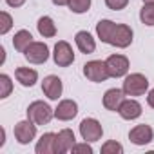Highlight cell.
Instances as JSON below:
<instances>
[{"instance_id":"7c38bea8","label":"cell","mask_w":154,"mask_h":154,"mask_svg":"<svg viewBox=\"0 0 154 154\" xmlns=\"http://www.w3.org/2000/svg\"><path fill=\"white\" fill-rule=\"evenodd\" d=\"M42 91H44V94H45L49 100H58V98L62 96L63 84H62V80L58 78V76L49 74V76H45L44 82H42Z\"/></svg>"},{"instance_id":"4316f807","label":"cell","mask_w":154,"mask_h":154,"mask_svg":"<svg viewBox=\"0 0 154 154\" xmlns=\"http://www.w3.org/2000/svg\"><path fill=\"white\" fill-rule=\"evenodd\" d=\"M72 154H78V152H85V154H93V147L89 145V141H84V143H74L72 149H71Z\"/></svg>"},{"instance_id":"ba28073f","label":"cell","mask_w":154,"mask_h":154,"mask_svg":"<svg viewBox=\"0 0 154 154\" xmlns=\"http://www.w3.org/2000/svg\"><path fill=\"white\" fill-rule=\"evenodd\" d=\"M24 56H26V60L27 62H31V63H45L47 62V58H49V47H47V44H44V42H33V44H29V47L24 51Z\"/></svg>"},{"instance_id":"4fadbf2b","label":"cell","mask_w":154,"mask_h":154,"mask_svg":"<svg viewBox=\"0 0 154 154\" xmlns=\"http://www.w3.org/2000/svg\"><path fill=\"white\" fill-rule=\"evenodd\" d=\"M78 114V103L74 100H62L54 109V118L60 122H69Z\"/></svg>"},{"instance_id":"484cf974","label":"cell","mask_w":154,"mask_h":154,"mask_svg":"<svg viewBox=\"0 0 154 154\" xmlns=\"http://www.w3.org/2000/svg\"><path fill=\"white\" fill-rule=\"evenodd\" d=\"M13 27V18L8 11H2L0 13V35H6L9 29Z\"/></svg>"},{"instance_id":"5b68a950","label":"cell","mask_w":154,"mask_h":154,"mask_svg":"<svg viewBox=\"0 0 154 154\" xmlns=\"http://www.w3.org/2000/svg\"><path fill=\"white\" fill-rule=\"evenodd\" d=\"M132 29L127 26V24H116L114 26V31L111 35V40L109 44L114 45V47H120V49H125L132 44Z\"/></svg>"},{"instance_id":"5bb4252c","label":"cell","mask_w":154,"mask_h":154,"mask_svg":"<svg viewBox=\"0 0 154 154\" xmlns=\"http://www.w3.org/2000/svg\"><path fill=\"white\" fill-rule=\"evenodd\" d=\"M118 112H120V116H122L123 120H136V118H140V116H141V112H143V111H141L140 102H136V100L129 98V100H123V102H122V105H120Z\"/></svg>"},{"instance_id":"f546056e","label":"cell","mask_w":154,"mask_h":154,"mask_svg":"<svg viewBox=\"0 0 154 154\" xmlns=\"http://www.w3.org/2000/svg\"><path fill=\"white\" fill-rule=\"evenodd\" d=\"M147 103H149V107L154 109V89L149 91V94H147Z\"/></svg>"},{"instance_id":"9a60e30c","label":"cell","mask_w":154,"mask_h":154,"mask_svg":"<svg viewBox=\"0 0 154 154\" xmlns=\"http://www.w3.org/2000/svg\"><path fill=\"white\" fill-rule=\"evenodd\" d=\"M74 42H76V47L80 49V53L84 54H91L96 49V40L93 38L89 31H78L74 36Z\"/></svg>"},{"instance_id":"4dcf8cb0","label":"cell","mask_w":154,"mask_h":154,"mask_svg":"<svg viewBox=\"0 0 154 154\" xmlns=\"http://www.w3.org/2000/svg\"><path fill=\"white\" fill-rule=\"evenodd\" d=\"M51 2H53L54 6H67L69 0H51Z\"/></svg>"},{"instance_id":"6da1fadb","label":"cell","mask_w":154,"mask_h":154,"mask_svg":"<svg viewBox=\"0 0 154 154\" xmlns=\"http://www.w3.org/2000/svg\"><path fill=\"white\" fill-rule=\"evenodd\" d=\"M26 112H27V118L31 122H35L36 125H47L54 118V109H51L49 103H45L42 100H36V102L29 103Z\"/></svg>"},{"instance_id":"44dd1931","label":"cell","mask_w":154,"mask_h":154,"mask_svg":"<svg viewBox=\"0 0 154 154\" xmlns=\"http://www.w3.org/2000/svg\"><path fill=\"white\" fill-rule=\"evenodd\" d=\"M114 22L112 20H100L98 24H96V35H98V38L102 40V42H105V44H109V40H111V35H112V31H114Z\"/></svg>"},{"instance_id":"8992f818","label":"cell","mask_w":154,"mask_h":154,"mask_svg":"<svg viewBox=\"0 0 154 154\" xmlns=\"http://www.w3.org/2000/svg\"><path fill=\"white\" fill-rule=\"evenodd\" d=\"M53 60L58 67H69L74 62V53L72 47L69 45V42L65 40H58L54 45V53H53Z\"/></svg>"},{"instance_id":"e0dca14e","label":"cell","mask_w":154,"mask_h":154,"mask_svg":"<svg viewBox=\"0 0 154 154\" xmlns=\"http://www.w3.org/2000/svg\"><path fill=\"white\" fill-rule=\"evenodd\" d=\"M15 78L20 82V85L24 87H33L38 82V72L31 67H18L15 71Z\"/></svg>"},{"instance_id":"8fae6325","label":"cell","mask_w":154,"mask_h":154,"mask_svg":"<svg viewBox=\"0 0 154 154\" xmlns=\"http://www.w3.org/2000/svg\"><path fill=\"white\" fill-rule=\"evenodd\" d=\"M129 140H131L134 145H147V143H150V141L154 140V131H152L150 125H145V123L136 125V127L131 129Z\"/></svg>"},{"instance_id":"83f0119b","label":"cell","mask_w":154,"mask_h":154,"mask_svg":"<svg viewBox=\"0 0 154 154\" xmlns=\"http://www.w3.org/2000/svg\"><path fill=\"white\" fill-rule=\"evenodd\" d=\"M127 4H129V0H105V6L112 11H120L123 8H127Z\"/></svg>"},{"instance_id":"d4e9b609","label":"cell","mask_w":154,"mask_h":154,"mask_svg":"<svg viewBox=\"0 0 154 154\" xmlns=\"http://www.w3.org/2000/svg\"><path fill=\"white\" fill-rule=\"evenodd\" d=\"M122 152H123V147L116 140H109L102 145V154H122Z\"/></svg>"},{"instance_id":"cb8c5ba5","label":"cell","mask_w":154,"mask_h":154,"mask_svg":"<svg viewBox=\"0 0 154 154\" xmlns=\"http://www.w3.org/2000/svg\"><path fill=\"white\" fill-rule=\"evenodd\" d=\"M13 91V82L8 74H0V98H8Z\"/></svg>"},{"instance_id":"2e32d148","label":"cell","mask_w":154,"mask_h":154,"mask_svg":"<svg viewBox=\"0 0 154 154\" xmlns=\"http://www.w3.org/2000/svg\"><path fill=\"white\" fill-rule=\"evenodd\" d=\"M125 96L127 94L123 93V89H109L103 94V107L107 111H118L122 102L125 100Z\"/></svg>"},{"instance_id":"f1b7e54d","label":"cell","mask_w":154,"mask_h":154,"mask_svg":"<svg viewBox=\"0 0 154 154\" xmlns=\"http://www.w3.org/2000/svg\"><path fill=\"white\" fill-rule=\"evenodd\" d=\"M6 2H8V6H11V8H20V6L26 4V0H6Z\"/></svg>"},{"instance_id":"7402d4cb","label":"cell","mask_w":154,"mask_h":154,"mask_svg":"<svg viewBox=\"0 0 154 154\" xmlns=\"http://www.w3.org/2000/svg\"><path fill=\"white\" fill-rule=\"evenodd\" d=\"M140 20L145 26H154V4H143V8L140 9Z\"/></svg>"},{"instance_id":"d6986e66","label":"cell","mask_w":154,"mask_h":154,"mask_svg":"<svg viewBox=\"0 0 154 154\" xmlns=\"http://www.w3.org/2000/svg\"><path fill=\"white\" fill-rule=\"evenodd\" d=\"M29 44H33V36H31V33H29L27 29H20V31L15 33V36H13V45H15V49H17L18 53H24V51L29 47Z\"/></svg>"},{"instance_id":"3957f363","label":"cell","mask_w":154,"mask_h":154,"mask_svg":"<svg viewBox=\"0 0 154 154\" xmlns=\"http://www.w3.org/2000/svg\"><path fill=\"white\" fill-rule=\"evenodd\" d=\"M84 74L85 78L94 82V84H100V82H105L107 78H111V74L107 71V63L102 62V60H91L84 65Z\"/></svg>"},{"instance_id":"ffe728a7","label":"cell","mask_w":154,"mask_h":154,"mask_svg":"<svg viewBox=\"0 0 154 154\" xmlns=\"http://www.w3.org/2000/svg\"><path fill=\"white\" fill-rule=\"evenodd\" d=\"M36 27H38V33H40L44 38H53V36L56 35V26H54V22H53L51 17H42V18H38Z\"/></svg>"},{"instance_id":"ac0fdd59","label":"cell","mask_w":154,"mask_h":154,"mask_svg":"<svg viewBox=\"0 0 154 154\" xmlns=\"http://www.w3.org/2000/svg\"><path fill=\"white\" fill-rule=\"evenodd\" d=\"M54 138H56L54 132L42 134L38 143H36V147H35L36 154H54Z\"/></svg>"},{"instance_id":"1f68e13d","label":"cell","mask_w":154,"mask_h":154,"mask_svg":"<svg viewBox=\"0 0 154 154\" xmlns=\"http://www.w3.org/2000/svg\"><path fill=\"white\" fill-rule=\"evenodd\" d=\"M143 4H154V0H143Z\"/></svg>"},{"instance_id":"9c48e42d","label":"cell","mask_w":154,"mask_h":154,"mask_svg":"<svg viewBox=\"0 0 154 154\" xmlns=\"http://www.w3.org/2000/svg\"><path fill=\"white\" fill-rule=\"evenodd\" d=\"M107 71L112 78H122L129 72V58L123 56V54H111L107 60Z\"/></svg>"},{"instance_id":"30bf717a","label":"cell","mask_w":154,"mask_h":154,"mask_svg":"<svg viewBox=\"0 0 154 154\" xmlns=\"http://www.w3.org/2000/svg\"><path fill=\"white\" fill-rule=\"evenodd\" d=\"M76 143V138H74V132L71 129H62L56 138H54V154H65V152H71L72 145Z\"/></svg>"},{"instance_id":"277c9868","label":"cell","mask_w":154,"mask_h":154,"mask_svg":"<svg viewBox=\"0 0 154 154\" xmlns=\"http://www.w3.org/2000/svg\"><path fill=\"white\" fill-rule=\"evenodd\" d=\"M80 134H82V138L85 141L93 143V141H98L102 138L103 127L96 118H84L82 123H80Z\"/></svg>"},{"instance_id":"603a6c76","label":"cell","mask_w":154,"mask_h":154,"mask_svg":"<svg viewBox=\"0 0 154 154\" xmlns=\"http://www.w3.org/2000/svg\"><path fill=\"white\" fill-rule=\"evenodd\" d=\"M69 9L76 15H82V13H87L89 8H91V0H69Z\"/></svg>"},{"instance_id":"7a4b0ae2","label":"cell","mask_w":154,"mask_h":154,"mask_svg":"<svg viewBox=\"0 0 154 154\" xmlns=\"http://www.w3.org/2000/svg\"><path fill=\"white\" fill-rule=\"evenodd\" d=\"M122 89H123V93L127 96H141L149 89V80H147V76L141 74V72H132V74L125 76Z\"/></svg>"},{"instance_id":"52a82bcc","label":"cell","mask_w":154,"mask_h":154,"mask_svg":"<svg viewBox=\"0 0 154 154\" xmlns=\"http://www.w3.org/2000/svg\"><path fill=\"white\" fill-rule=\"evenodd\" d=\"M15 138L20 145H27L36 138V123L31 122L29 118L24 122H18L15 125Z\"/></svg>"}]
</instances>
